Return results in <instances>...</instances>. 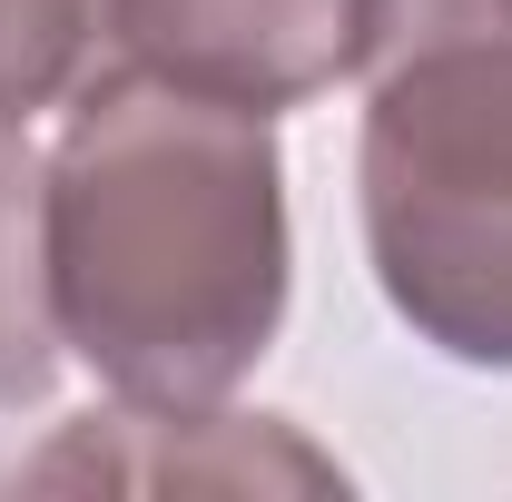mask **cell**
I'll use <instances>...</instances> for the list:
<instances>
[{
    "label": "cell",
    "instance_id": "8992f818",
    "mask_svg": "<svg viewBox=\"0 0 512 502\" xmlns=\"http://www.w3.org/2000/svg\"><path fill=\"white\" fill-rule=\"evenodd\" d=\"M109 30V0H0V128H30L79 89V69Z\"/></svg>",
    "mask_w": 512,
    "mask_h": 502
},
{
    "label": "cell",
    "instance_id": "5b68a950",
    "mask_svg": "<svg viewBox=\"0 0 512 502\" xmlns=\"http://www.w3.org/2000/svg\"><path fill=\"white\" fill-rule=\"evenodd\" d=\"M60 384V306H50V227L40 158L0 128V414H30Z\"/></svg>",
    "mask_w": 512,
    "mask_h": 502
},
{
    "label": "cell",
    "instance_id": "6da1fadb",
    "mask_svg": "<svg viewBox=\"0 0 512 502\" xmlns=\"http://www.w3.org/2000/svg\"><path fill=\"white\" fill-rule=\"evenodd\" d=\"M60 345L119 404H227L286 325V158L266 109L119 60L40 168Z\"/></svg>",
    "mask_w": 512,
    "mask_h": 502
},
{
    "label": "cell",
    "instance_id": "7a4b0ae2",
    "mask_svg": "<svg viewBox=\"0 0 512 502\" xmlns=\"http://www.w3.org/2000/svg\"><path fill=\"white\" fill-rule=\"evenodd\" d=\"M365 256L434 355L512 375V0H375Z\"/></svg>",
    "mask_w": 512,
    "mask_h": 502
},
{
    "label": "cell",
    "instance_id": "3957f363",
    "mask_svg": "<svg viewBox=\"0 0 512 502\" xmlns=\"http://www.w3.org/2000/svg\"><path fill=\"white\" fill-rule=\"evenodd\" d=\"M375 0H109L119 60L237 109H296L365 60Z\"/></svg>",
    "mask_w": 512,
    "mask_h": 502
},
{
    "label": "cell",
    "instance_id": "277c9868",
    "mask_svg": "<svg viewBox=\"0 0 512 502\" xmlns=\"http://www.w3.org/2000/svg\"><path fill=\"white\" fill-rule=\"evenodd\" d=\"M148 414V453H128L119 434H99V424H79L69 443H50L20 483H138V493H168V483H217V493H266V483H286V493H345V473L306 453V443L286 434V424H237V414H207V404H138Z\"/></svg>",
    "mask_w": 512,
    "mask_h": 502
}]
</instances>
